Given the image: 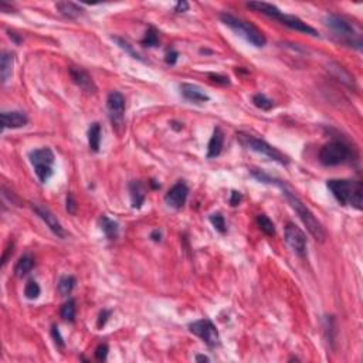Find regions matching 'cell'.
Listing matches in <instances>:
<instances>
[{
    "label": "cell",
    "mask_w": 363,
    "mask_h": 363,
    "mask_svg": "<svg viewBox=\"0 0 363 363\" xmlns=\"http://www.w3.org/2000/svg\"><path fill=\"white\" fill-rule=\"evenodd\" d=\"M241 200H243V195L240 193V191L237 190L231 191V196H230V206L237 207L238 204L241 203Z\"/></svg>",
    "instance_id": "obj_39"
},
{
    "label": "cell",
    "mask_w": 363,
    "mask_h": 363,
    "mask_svg": "<svg viewBox=\"0 0 363 363\" xmlns=\"http://www.w3.org/2000/svg\"><path fill=\"white\" fill-rule=\"evenodd\" d=\"M111 313H112L111 309H102L101 312H100L98 321H96V328H98V329H102V328L105 326V324L108 322L109 317H111Z\"/></svg>",
    "instance_id": "obj_36"
},
{
    "label": "cell",
    "mask_w": 363,
    "mask_h": 363,
    "mask_svg": "<svg viewBox=\"0 0 363 363\" xmlns=\"http://www.w3.org/2000/svg\"><path fill=\"white\" fill-rule=\"evenodd\" d=\"M325 26L333 33V36L345 44L362 50V38L349 20L338 14H328L325 17Z\"/></svg>",
    "instance_id": "obj_5"
},
{
    "label": "cell",
    "mask_w": 363,
    "mask_h": 363,
    "mask_svg": "<svg viewBox=\"0 0 363 363\" xmlns=\"http://www.w3.org/2000/svg\"><path fill=\"white\" fill-rule=\"evenodd\" d=\"M189 331L193 335H196L198 338L202 339L204 344L207 345V346H210V348H214V346L220 344L219 331H217L216 325L211 322L210 319L203 318L191 322L190 325H189Z\"/></svg>",
    "instance_id": "obj_9"
},
{
    "label": "cell",
    "mask_w": 363,
    "mask_h": 363,
    "mask_svg": "<svg viewBox=\"0 0 363 363\" xmlns=\"http://www.w3.org/2000/svg\"><path fill=\"white\" fill-rule=\"evenodd\" d=\"M220 20L229 29H231L233 32L236 33L237 36L243 37L247 43L254 45V47L261 49L267 43V38L262 34L261 30L257 26L253 25V23H250V21L240 19V17H237V16L231 14V13H222L220 14Z\"/></svg>",
    "instance_id": "obj_4"
},
{
    "label": "cell",
    "mask_w": 363,
    "mask_h": 363,
    "mask_svg": "<svg viewBox=\"0 0 363 363\" xmlns=\"http://www.w3.org/2000/svg\"><path fill=\"white\" fill-rule=\"evenodd\" d=\"M285 241L291 247L295 254L300 258H306L308 255V243L304 231L294 223H288L285 226Z\"/></svg>",
    "instance_id": "obj_10"
},
{
    "label": "cell",
    "mask_w": 363,
    "mask_h": 363,
    "mask_svg": "<svg viewBox=\"0 0 363 363\" xmlns=\"http://www.w3.org/2000/svg\"><path fill=\"white\" fill-rule=\"evenodd\" d=\"M29 159L32 162L34 172L37 175L40 183H47L53 176V166L56 162L54 152L50 148H40L29 153Z\"/></svg>",
    "instance_id": "obj_7"
},
{
    "label": "cell",
    "mask_w": 363,
    "mask_h": 363,
    "mask_svg": "<svg viewBox=\"0 0 363 363\" xmlns=\"http://www.w3.org/2000/svg\"><path fill=\"white\" fill-rule=\"evenodd\" d=\"M34 265H36V261H34L32 255H23V257H20L19 261L16 262V265H14V274L19 278H23L32 271Z\"/></svg>",
    "instance_id": "obj_22"
},
{
    "label": "cell",
    "mask_w": 363,
    "mask_h": 363,
    "mask_svg": "<svg viewBox=\"0 0 363 363\" xmlns=\"http://www.w3.org/2000/svg\"><path fill=\"white\" fill-rule=\"evenodd\" d=\"M151 185L153 186V189H160V185H158V183H155V180H151Z\"/></svg>",
    "instance_id": "obj_46"
},
{
    "label": "cell",
    "mask_w": 363,
    "mask_h": 363,
    "mask_svg": "<svg viewBox=\"0 0 363 363\" xmlns=\"http://www.w3.org/2000/svg\"><path fill=\"white\" fill-rule=\"evenodd\" d=\"M195 360L196 362H210V359L207 356H204V355H198V356L195 357Z\"/></svg>",
    "instance_id": "obj_44"
},
{
    "label": "cell",
    "mask_w": 363,
    "mask_h": 363,
    "mask_svg": "<svg viewBox=\"0 0 363 363\" xmlns=\"http://www.w3.org/2000/svg\"><path fill=\"white\" fill-rule=\"evenodd\" d=\"M140 44L145 45V47H158L159 45V33L153 26L148 29L145 37L140 40Z\"/></svg>",
    "instance_id": "obj_29"
},
{
    "label": "cell",
    "mask_w": 363,
    "mask_h": 363,
    "mask_svg": "<svg viewBox=\"0 0 363 363\" xmlns=\"http://www.w3.org/2000/svg\"><path fill=\"white\" fill-rule=\"evenodd\" d=\"M247 7H249V9H253L254 12L265 14L268 17H271V19H275L277 21H280L281 25L287 26V27L293 29V30L305 33V34H309V36H313V37H318L319 36L318 32L309 25H306L304 20H301L300 17H297V16H294V14H285V13L281 12L278 7L271 5V3H265V2H250V3H247Z\"/></svg>",
    "instance_id": "obj_3"
},
{
    "label": "cell",
    "mask_w": 363,
    "mask_h": 363,
    "mask_svg": "<svg viewBox=\"0 0 363 363\" xmlns=\"http://www.w3.org/2000/svg\"><path fill=\"white\" fill-rule=\"evenodd\" d=\"M100 226H101V230L108 240H116L118 238V236H119V224L116 222L111 220L107 216H102L100 217Z\"/></svg>",
    "instance_id": "obj_21"
},
{
    "label": "cell",
    "mask_w": 363,
    "mask_h": 363,
    "mask_svg": "<svg viewBox=\"0 0 363 363\" xmlns=\"http://www.w3.org/2000/svg\"><path fill=\"white\" fill-rule=\"evenodd\" d=\"M58 13L67 19H77L84 13V9L74 2H58L56 3Z\"/></svg>",
    "instance_id": "obj_20"
},
{
    "label": "cell",
    "mask_w": 363,
    "mask_h": 363,
    "mask_svg": "<svg viewBox=\"0 0 363 363\" xmlns=\"http://www.w3.org/2000/svg\"><path fill=\"white\" fill-rule=\"evenodd\" d=\"M109 348L107 344H101L96 346L95 349V359L100 360V362H105L107 360V356H108Z\"/></svg>",
    "instance_id": "obj_34"
},
{
    "label": "cell",
    "mask_w": 363,
    "mask_h": 363,
    "mask_svg": "<svg viewBox=\"0 0 363 363\" xmlns=\"http://www.w3.org/2000/svg\"><path fill=\"white\" fill-rule=\"evenodd\" d=\"M224 145V132L222 131V128H214L213 135H211L210 140H209V147H207V158L213 159L217 158L222 151H223Z\"/></svg>",
    "instance_id": "obj_18"
},
{
    "label": "cell",
    "mask_w": 363,
    "mask_h": 363,
    "mask_svg": "<svg viewBox=\"0 0 363 363\" xmlns=\"http://www.w3.org/2000/svg\"><path fill=\"white\" fill-rule=\"evenodd\" d=\"M29 124V118L25 112L20 111H10L2 112V128L5 129H19Z\"/></svg>",
    "instance_id": "obj_15"
},
{
    "label": "cell",
    "mask_w": 363,
    "mask_h": 363,
    "mask_svg": "<svg viewBox=\"0 0 363 363\" xmlns=\"http://www.w3.org/2000/svg\"><path fill=\"white\" fill-rule=\"evenodd\" d=\"M209 78H210L213 83L219 84V85H223V87H226V85H230V78L226 76H220V74H214V72H210L209 74Z\"/></svg>",
    "instance_id": "obj_37"
},
{
    "label": "cell",
    "mask_w": 363,
    "mask_h": 363,
    "mask_svg": "<svg viewBox=\"0 0 363 363\" xmlns=\"http://www.w3.org/2000/svg\"><path fill=\"white\" fill-rule=\"evenodd\" d=\"M171 127L175 129V131H182L183 129V124H179V122H172Z\"/></svg>",
    "instance_id": "obj_45"
},
{
    "label": "cell",
    "mask_w": 363,
    "mask_h": 363,
    "mask_svg": "<svg viewBox=\"0 0 363 363\" xmlns=\"http://www.w3.org/2000/svg\"><path fill=\"white\" fill-rule=\"evenodd\" d=\"M253 104H254L257 108H260L261 111H271L274 108V102L271 101L267 95H264L261 92L255 94L253 96Z\"/></svg>",
    "instance_id": "obj_30"
},
{
    "label": "cell",
    "mask_w": 363,
    "mask_h": 363,
    "mask_svg": "<svg viewBox=\"0 0 363 363\" xmlns=\"http://www.w3.org/2000/svg\"><path fill=\"white\" fill-rule=\"evenodd\" d=\"M13 65H14V54L10 51H3L0 57V76L3 84H6L12 78Z\"/></svg>",
    "instance_id": "obj_19"
},
{
    "label": "cell",
    "mask_w": 363,
    "mask_h": 363,
    "mask_svg": "<svg viewBox=\"0 0 363 363\" xmlns=\"http://www.w3.org/2000/svg\"><path fill=\"white\" fill-rule=\"evenodd\" d=\"M76 313H77V306H76V300H68L63 306H61V311L60 315L64 321L67 322H74L76 321Z\"/></svg>",
    "instance_id": "obj_28"
},
{
    "label": "cell",
    "mask_w": 363,
    "mask_h": 363,
    "mask_svg": "<svg viewBox=\"0 0 363 363\" xmlns=\"http://www.w3.org/2000/svg\"><path fill=\"white\" fill-rule=\"evenodd\" d=\"M189 10V3L187 2H185V0H182V2H178L176 3V6H175V12L176 13H185Z\"/></svg>",
    "instance_id": "obj_40"
},
{
    "label": "cell",
    "mask_w": 363,
    "mask_h": 363,
    "mask_svg": "<svg viewBox=\"0 0 363 363\" xmlns=\"http://www.w3.org/2000/svg\"><path fill=\"white\" fill-rule=\"evenodd\" d=\"M111 38H112V41H115V43H116V45H118V47H119L121 50H124L125 53H127L128 56H131V57L135 58V60H138V61H142V63H147V60L142 57L139 53L135 50L134 45L131 44V43H128L125 38L118 37V36H112Z\"/></svg>",
    "instance_id": "obj_24"
},
{
    "label": "cell",
    "mask_w": 363,
    "mask_h": 363,
    "mask_svg": "<svg viewBox=\"0 0 363 363\" xmlns=\"http://www.w3.org/2000/svg\"><path fill=\"white\" fill-rule=\"evenodd\" d=\"M237 139H238L241 147L247 148V149L253 151V152L260 153V155L265 156V158H268L270 160H274L277 163L285 166L289 163V158H288L287 155H284V153L278 151L277 148L267 143L265 140L258 139V138H255L253 135L244 134V132H238V134H237Z\"/></svg>",
    "instance_id": "obj_6"
},
{
    "label": "cell",
    "mask_w": 363,
    "mask_h": 363,
    "mask_svg": "<svg viewBox=\"0 0 363 363\" xmlns=\"http://www.w3.org/2000/svg\"><path fill=\"white\" fill-rule=\"evenodd\" d=\"M329 70L332 71V74L336 77V78H339V81H342L344 84H346L348 87H355V80H353V77L348 72V71L345 70L342 65H339V64L336 63H332L329 64Z\"/></svg>",
    "instance_id": "obj_25"
},
{
    "label": "cell",
    "mask_w": 363,
    "mask_h": 363,
    "mask_svg": "<svg viewBox=\"0 0 363 363\" xmlns=\"http://www.w3.org/2000/svg\"><path fill=\"white\" fill-rule=\"evenodd\" d=\"M77 280L72 275H63L58 281V293L61 297H68L72 289L76 288Z\"/></svg>",
    "instance_id": "obj_26"
},
{
    "label": "cell",
    "mask_w": 363,
    "mask_h": 363,
    "mask_svg": "<svg viewBox=\"0 0 363 363\" xmlns=\"http://www.w3.org/2000/svg\"><path fill=\"white\" fill-rule=\"evenodd\" d=\"M209 220H210L213 227H214L220 234H226L227 227H226V220H224V216L222 213H213V214L209 217Z\"/></svg>",
    "instance_id": "obj_32"
},
{
    "label": "cell",
    "mask_w": 363,
    "mask_h": 363,
    "mask_svg": "<svg viewBox=\"0 0 363 363\" xmlns=\"http://www.w3.org/2000/svg\"><path fill=\"white\" fill-rule=\"evenodd\" d=\"M107 108H108L109 119L115 127H121L125 114V96L118 91L109 92L107 98Z\"/></svg>",
    "instance_id": "obj_11"
},
{
    "label": "cell",
    "mask_w": 363,
    "mask_h": 363,
    "mask_svg": "<svg viewBox=\"0 0 363 363\" xmlns=\"http://www.w3.org/2000/svg\"><path fill=\"white\" fill-rule=\"evenodd\" d=\"M77 200L76 198H74V195L72 193H68L67 195V199H65V209H67V211L70 213V214H77Z\"/></svg>",
    "instance_id": "obj_35"
},
{
    "label": "cell",
    "mask_w": 363,
    "mask_h": 363,
    "mask_svg": "<svg viewBox=\"0 0 363 363\" xmlns=\"http://www.w3.org/2000/svg\"><path fill=\"white\" fill-rule=\"evenodd\" d=\"M251 176L257 179L258 182L268 183V185H274L277 186V187H280L281 190H282V195L287 198L288 203L291 204V207H293L294 210H295V213L298 214V217L301 219V222L304 223V226L308 229V231L311 233V236L319 243L325 241L326 233L325 230H324V227H322V224L319 223V220L317 219V217L313 216L312 211L306 207L305 204H304V202H302V200L294 193L293 189H291L285 182L273 178V176H270V175L264 173L262 171H258V169H253V171H251Z\"/></svg>",
    "instance_id": "obj_1"
},
{
    "label": "cell",
    "mask_w": 363,
    "mask_h": 363,
    "mask_svg": "<svg viewBox=\"0 0 363 363\" xmlns=\"http://www.w3.org/2000/svg\"><path fill=\"white\" fill-rule=\"evenodd\" d=\"M151 238H152L155 243L162 241V231H160V230H153L152 233H151Z\"/></svg>",
    "instance_id": "obj_41"
},
{
    "label": "cell",
    "mask_w": 363,
    "mask_h": 363,
    "mask_svg": "<svg viewBox=\"0 0 363 363\" xmlns=\"http://www.w3.org/2000/svg\"><path fill=\"white\" fill-rule=\"evenodd\" d=\"M51 336H53V339H54V344H56V346H57V348H60V349H63L64 346H65V342H64L63 335H61V332H60V329H58L57 325L51 326Z\"/></svg>",
    "instance_id": "obj_33"
},
{
    "label": "cell",
    "mask_w": 363,
    "mask_h": 363,
    "mask_svg": "<svg viewBox=\"0 0 363 363\" xmlns=\"http://www.w3.org/2000/svg\"><path fill=\"white\" fill-rule=\"evenodd\" d=\"M9 37L12 38V40H14V43H16V44H20V43L23 41V38L19 37V34H16V33H13V32H9Z\"/></svg>",
    "instance_id": "obj_42"
},
{
    "label": "cell",
    "mask_w": 363,
    "mask_h": 363,
    "mask_svg": "<svg viewBox=\"0 0 363 363\" xmlns=\"http://www.w3.org/2000/svg\"><path fill=\"white\" fill-rule=\"evenodd\" d=\"M40 293H41V289H40V285H38L37 282L34 280H30L27 284H26L25 287V297L27 298V300H37L38 297H40Z\"/></svg>",
    "instance_id": "obj_31"
},
{
    "label": "cell",
    "mask_w": 363,
    "mask_h": 363,
    "mask_svg": "<svg viewBox=\"0 0 363 363\" xmlns=\"http://www.w3.org/2000/svg\"><path fill=\"white\" fill-rule=\"evenodd\" d=\"M178 58H179V53L176 50H169L167 53H166L165 56V61L167 65H175V64L178 63Z\"/></svg>",
    "instance_id": "obj_38"
},
{
    "label": "cell",
    "mask_w": 363,
    "mask_h": 363,
    "mask_svg": "<svg viewBox=\"0 0 363 363\" xmlns=\"http://www.w3.org/2000/svg\"><path fill=\"white\" fill-rule=\"evenodd\" d=\"M187 196H189V187H187L185 182L180 180L176 185L172 186V187L169 189V191L166 193L165 202L169 207L176 209V210H180L186 204Z\"/></svg>",
    "instance_id": "obj_13"
},
{
    "label": "cell",
    "mask_w": 363,
    "mask_h": 363,
    "mask_svg": "<svg viewBox=\"0 0 363 363\" xmlns=\"http://www.w3.org/2000/svg\"><path fill=\"white\" fill-rule=\"evenodd\" d=\"M129 196H131L132 207L140 209L145 203V199H147V190H145L143 183L139 180H132L129 183Z\"/></svg>",
    "instance_id": "obj_17"
},
{
    "label": "cell",
    "mask_w": 363,
    "mask_h": 363,
    "mask_svg": "<svg viewBox=\"0 0 363 363\" xmlns=\"http://www.w3.org/2000/svg\"><path fill=\"white\" fill-rule=\"evenodd\" d=\"M352 158L351 148L342 140H332L322 147L319 152V160L325 166H338L349 162Z\"/></svg>",
    "instance_id": "obj_8"
},
{
    "label": "cell",
    "mask_w": 363,
    "mask_h": 363,
    "mask_svg": "<svg viewBox=\"0 0 363 363\" xmlns=\"http://www.w3.org/2000/svg\"><path fill=\"white\" fill-rule=\"evenodd\" d=\"M33 210L47 224V227L50 229V231L54 236H57L58 238H65L67 233H65V230L61 226V223L58 222L57 216L53 211L49 210L44 206H40V204H33Z\"/></svg>",
    "instance_id": "obj_12"
},
{
    "label": "cell",
    "mask_w": 363,
    "mask_h": 363,
    "mask_svg": "<svg viewBox=\"0 0 363 363\" xmlns=\"http://www.w3.org/2000/svg\"><path fill=\"white\" fill-rule=\"evenodd\" d=\"M180 92L186 101L191 102V104H203V102L210 101V96L203 92L198 85H193V84H182Z\"/></svg>",
    "instance_id": "obj_16"
},
{
    "label": "cell",
    "mask_w": 363,
    "mask_h": 363,
    "mask_svg": "<svg viewBox=\"0 0 363 363\" xmlns=\"http://www.w3.org/2000/svg\"><path fill=\"white\" fill-rule=\"evenodd\" d=\"M88 147L92 152H100L101 148V125L94 122L88 128Z\"/></svg>",
    "instance_id": "obj_23"
},
{
    "label": "cell",
    "mask_w": 363,
    "mask_h": 363,
    "mask_svg": "<svg viewBox=\"0 0 363 363\" xmlns=\"http://www.w3.org/2000/svg\"><path fill=\"white\" fill-rule=\"evenodd\" d=\"M0 10H2V12H5V13H10V12H13L14 9H13L12 6H9L7 3H5V2H2V3H0Z\"/></svg>",
    "instance_id": "obj_43"
},
{
    "label": "cell",
    "mask_w": 363,
    "mask_h": 363,
    "mask_svg": "<svg viewBox=\"0 0 363 363\" xmlns=\"http://www.w3.org/2000/svg\"><path fill=\"white\" fill-rule=\"evenodd\" d=\"M68 74H70L72 83L76 84L80 89H83L85 94H95L96 85L92 80V77L89 76L88 72L83 68H77V67H70L68 68Z\"/></svg>",
    "instance_id": "obj_14"
},
{
    "label": "cell",
    "mask_w": 363,
    "mask_h": 363,
    "mask_svg": "<svg viewBox=\"0 0 363 363\" xmlns=\"http://www.w3.org/2000/svg\"><path fill=\"white\" fill-rule=\"evenodd\" d=\"M255 222H257L258 229L261 230L264 234H267L270 237L275 236V226L270 217L265 216V214H258L257 219H255Z\"/></svg>",
    "instance_id": "obj_27"
},
{
    "label": "cell",
    "mask_w": 363,
    "mask_h": 363,
    "mask_svg": "<svg viewBox=\"0 0 363 363\" xmlns=\"http://www.w3.org/2000/svg\"><path fill=\"white\" fill-rule=\"evenodd\" d=\"M326 187L341 206H352L356 210L363 209V190L360 182L348 179H331L326 182Z\"/></svg>",
    "instance_id": "obj_2"
}]
</instances>
